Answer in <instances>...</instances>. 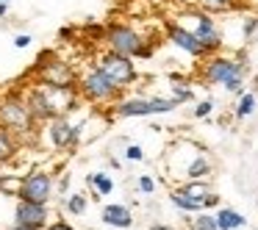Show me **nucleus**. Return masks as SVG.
Segmentation results:
<instances>
[{
	"instance_id": "1",
	"label": "nucleus",
	"mask_w": 258,
	"mask_h": 230,
	"mask_svg": "<svg viewBox=\"0 0 258 230\" xmlns=\"http://www.w3.org/2000/svg\"><path fill=\"white\" fill-rule=\"evenodd\" d=\"M250 72V64L244 58H233V56H222V53H214V56L203 58L200 67V81L206 86H222L228 95L239 97L244 89V78Z\"/></svg>"
},
{
	"instance_id": "2",
	"label": "nucleus",
	"mask_w": 258,
	"mask_h": 230,
	"mask_svg": "<svg viewBox=\"0 0 258 230\" xmlns=\"http://www.w3.org/2000/svg\"><path fill=\"white\" fill-rule=\"evenodd\" d=\"M167 169L183 180H208L214 172V161L206 147L195 141H175L167 150Z\"/></svg>"
},
{
	"instance_id": "3",
	"label": "nucleus",
	"mask_w": 258,
	"mask_h": 230,
	"mask_svg": "<svg viewBox=\"0 0 258 230\" xmlns=\"http://www.w3.org/2000/svg\"><path fill=\"white\" fill-rule=\"evenodd\" d=\"M103 39H106L108 50L122 53L128 58H153V53H156V39L145 36L128 23H108L103 31Z\"/></svg>"
},
{
	"instance_id": "4",
	"label": "nucleus",
	"mask_w": 258,
	"mask_h": 230,
	"mask_svg": "<svg viewBox=\"0 0 258 230\" xmlns=\"http://www.w3.org/2000/svg\"><path fill=\"white\" fill-rule=\"evenodd\" d=\"M0 125L9 128L20 141H28L36 136V119L31 114L28 103H25V95H17V92H9V95L0 97Z\"/></svg>"
},
{
	"instance_id": "5",
	"label": "nucleus",
	"mask_w": 258,
	"mask_h": 230,
	"mask_svg": "<svg viewBox=\"0 0 258 230\" xmlns=\"http://www.w3.org/2000/svg\"><path fill=\"white\" fill-rule=\"evenodd\" d=\"M78 92L86 103H95V106H114V103L122 97V89H119L97 64H92V67L78 78Z\"/></svg>"
},
{
	"instance_id": "6",
	"label": "nucleus",
	"mask_w": 258,
	"mask_h": 230,
	"mask_svg": "<svg viewBox=\"0 0 258 230\" xmlns=\"http://www.w3.org/2000/svg\"><path fill=\"white\" fill-rule=\"evenodd\" d=\"M180 103L175 97H119L114 103V117L134 119V117H158V114H172Z\"/></svg>"
},
{
	"instance_id": "7",
	"label": "nucleus",
	"mask_w": 258,
	"mask_h": 230,
	"mask_svg": "<svg viewBox=\"0 0 258 230\" xmlns=\"http://www.w3.org/2000/svg\"><path fill=\"white\" fill-rule=\"evenodd\" d=\"M95 64H97V67H100L103 72H106L122 92L131 89V86L139 81V69H136L134 58L122 56V53H114V50H108V47L95 58Z\"/></svg>"
},
{
	"instance_id": "8",
	"label": "nucleus",
	"mask_w": 258,
	"mask_h": 230,
	"mask_svg": "<svg viewBox=\"0 0 258 230\" xmlns=\"http://www.w3.org/2000/svg\"><path fill=\"white\" fill-rule=\"evenodd\" d=\"M36 75H39V84L61 86V89H73V86H78V78H81V75L73 69L70 61L45 56V53H42L39 61H36Z\"/></svg>"
},
{
	"instance_id": "9",
	"label": "nucleus",
	"mask_w": 258,
	"mask_h": 230,
	"mask_svg": "<svg viewBox=\"0 0 258 230\" xmlns=\"http://www.w3.org/2000/svg\"><path fill=\"white\" fill-rule=\"evenodd\" d=\"M53 194H56V183H53V175L45 172V169L28 172L23 180H17V191H14L17 200H31V202H50Z\"/></svg>"
},
{
	"instance_id": "10",
	"label": "nucleus",
	"mask_w": 258,
	"mask_h": 230,
	"mask_svg": "<svg viewBox=\"0 0 258 230\" xmlns=\"http://www.w3.org/2000/svg\"><path fill=\"white\" fill-rule=\"evenodd\" d=\"M164 34H167L169 45H175L180 53H186V56L191 58H208L211 56V50L206 47V42L200 39V36L195 34L191 28H186V25H178V23H167L164 25Z\"/></svg>"
},
{
	"instance_id": "11",
	"label": "nucleus",
	"mask_w": 258,
	"mask_h": 230,
	"mask_svg": "<svg viewBox=\"0 0 258 230\" xmlns=\"http://www.w3.org/2000/svg\"><path fill=\"white\" fill-rule=\"evenodd\" d=\"M47 125V139L56 150H73L78 147L81 141V133H84V122H70V117H53Z\"/></svg>"
},
{
	"instance_id": "12",
	"label": "nucleus",
	"mask_w": 258,
	"mask_h": 230,
	"mask_svg": "<svg viewBox=\"0 0 258 230\" xmlns=\"http://www.w3.org/2000/svg\"><path fill=\"white\" fill-rule=\"evenodd\" d=\"M191 17H195V28H191V31H195V34L206 42V47L211 50V56L222 50L225 39H222V31H219L217 20L211 17V12H195Z\"/></svg>"
},
{
	"instance_id": "13",
	"label": "nucleus",
	"mask_w": 258,
	"mask_h": 230,
	"mask_svg": "<svg viewBox=\"0 0 258 230\" xmlns=\"http://www.w3.org/2000/svg\"><path fill=\"white\" fill-rule=\"evenodd\" d=\"M14 222L17 224H31V227L45 230L50 224V208L47 202H31V200H20L14 208Z\"/></svg>"
},
{
	"instance_id": "14",
	"label": "nucleus",
	"mask_w": 258,
	"mask_h": 230,
	"mask_svg": "<svg viewBox=\"0 0 258 230\" xmlns=\"http://www.w3.org/2000/svg\"><path fill=\"white\" fill-rule=\"evenodd\" d=\"M25 103H28L31 114H34V119H36L39 125H42V122H50L53 117H58L56 108H53V103H50V97H47L45 84L31 86V89L25 92Z\"/></svg>"
},
{
	"instance_id": "15",
	"label": "nucleus",
	"mask_w": 258,
	"mask_h": 230,
	"mask_svg": "<svg viewBox=\"0 0 258 230\" xmlns=\"http://www.w3.org/2000/svg\"><path fill=\"white\" fill-rule=\"evenodd\" d=\"M100 219H103V224H108V227H117V230L134 227V211H131L125 202H108V205H103Z\"/></svg>"
},
{
	"instance_id": "16",
	"label": "nucleus",
	"mask_w": 258,
	"mask_h": 230,
	"mask_svg": "<svg viewBox=\"0 0 258 230\" xmlns=\"http://www.w3.org/2000/svg\"><path fill=\"white\" fill-rule=\"evenodd\" d=\"M214 213H217L219 230H241V227H247V216L239 213L236 208H230V205H219Z\"/></svg>"
},
{
	"instance_id": "17",
	"label": "nucleus",
	"mask_w": 258,
	"mask_h": 230,
	"mask_svg": "<svg viewBox=\"0 0 258 230\" xmlns=\"http://www.w3.org/2000/svg\"><path fill=\"white\" fill-rule=\"evenodd\" d=\"M17 152H20V139L9 128H3V125H0V167H3V164H9V161H14V158H17Z\"/></svg>"
},
{
	"instance_id": "18",
	"label": "nucleus",
	"mask_w": 258,
	"mask_h": 230,
	"mask_svg": "<svg viewBox=\"0 0 258 230\" xmlns=\"http://www.w3.org/2000/svg\"><path fill=\"white\" fill-rule=\"evenodd\" d=\"M175 189L180 191V194H186V197H191V200H206L208 194H211V183L208 180H183V183H178Z\"/></svg>"
},
{
	"instance_id": "19",
	"label": "nucleus",
	"mask_w": 258,
	"mask_h": 230,
	"mask_svg": "<svg viewBox=\"0 0 258 230\" xmlns=\"http://www.w3.org/2000/svg\"><path fill=\"white\" fill-rule=\"evenodd\" d=\"M169 202H172V208H178L180 213H200V211H206V205H203L200 200H191V197L180 194L178 189L169 191Z\"/></svg>"
},
{
	"instance_id": "20",
	"label": "nucleus",
	"mask_w": 258,
	"mask_h": 230,
	"mask_svg": "<svg viewBox=\"0 0 258 230\" xmlns=\"http://www.w3.org/2000/svg\"><path fill=\"white\" fill-rule=\"evenodd\" d=\"M255 108H258L255 92H241L239 100H236V106H233V117L236 119H247V117H252V114H255Z\"/></svg>"
},
{
	"instance_id": "21",
	"label": "nucleus",
	"mask_w": 258,
	"mask_h": 230,
	"mask_svg": "<svg viewBox=\"0 0 258 230\" xmlns=\"http://www.w3.org/2000/svg\"><path fill=\"white\" fill-rule=\"evenodd\" d=\"M241 0H197V6L203 9V12H211V14H219V12H236L239 9Z\"/></svg>"
},
{
	"instance_id": "22",
	"label": "nucleus",
	"mask_w": 258,
	"mask_h": 230,
	"mask_svg": "<svg viewBox=\"0 0 258 230\" xmlns=\"http://www.w3.org/2000/svg\"><path fill=\"white\" fill-rule=\"evenodd\" d=\"M86 183H89V186H95V191H97V194H103V197H106V194H111V191H114V180L108 178L106 172L86 175Z\"/></svg>"
},
{
	"instance_id": "23",
	"label": "nucleus",
	"mask_w": 258,
	"mask_h": 230,
	"mask_svg": "<svg viewBox=\"0 0 258 230\" xmlns=\"http://www.w3.org/2000/svg\"><path fill=\"white\" fill-rule=\"evenodd\" d=\"M64 208H67L70 216H84L86 208H89V200H86V194H70Z\"/></svg>"
},
{
	"instance_id": "24",
	"label": "nucleus",
	"mask_w": 258,
	"mask_h": 230,
	"mask_svg": "<svg viewBox=\"0 0 258 230\" xmlns=\"http://www.w3.org/2000/svg\"><path fill=\"white\" fill-rule=\"evenodd\" d=\"M191 230H219V224H217V213L200 211L195 219H191Z\"/></svg>"
},
{
	"instance_id": "25",
	"label": "nucleus",
	"mask_w": 258,
	"mask_h": 230,
	"mask_svg": "<svg viewBox=\"0 0 258 230\" xmlns=\"http://www.w3.org/2000/svg\"><path fill=\"white\" fill-rule=\"evenodd\" d=\"M169 97H175V100L183 106V103H191V100H195V89H191L186 81H175V84H172V95H169Z\"/></svg>"
},
{
	"instance_id": "26",
	"label": "nucleus",
	"mask_w": 258,
	"mask_h": 230,
	"mask_svg": "<svg viewBox=\"0 0 258 230\" xmlns=\"http://www.w3.org/2000/svg\"><path fill=\"white\" fill-rule=\"evenodd\" d=\"M214 106H217V103H214L211 97H206V100H200L195 108H191V114H195L197 119H208L214 114Z\"/></svg>"
},
{
	"instance_id": "27",
	"label": "nucleus",
	"mask_w": 258,
	"mask_h": 230,
	"mask_svg": "<svg viewBox=\"0 0 258 230\" xmlns=\"http://www.w3.org/2000/svg\"><path fill=\"white\" fill-rule=\"evenodd\" d=\"M156 178L153 175H139V180H136V189L142 191V194H156Z\"/></svg>"
},
{
	"instance_id": "28",
	"label": "nucleus",
	"mask_w": 258,
	"mask_h": 230,
	"mask_svg": "<svg viewBox=\"0 0 258 230\" xmlns=\"http://www.w3.org/2000/svg\"><path fill=\"white\" fill-rule=\"evenodd\" d=\"M255 31H258V17H255V14L244 17V23H241V39H252Z\"/></svg>"
},
{
	"instance_id": "29",
	"label": "nucleus",
	"mask_w": 258,
	"mask_h": 230,
	"mask_svg": "<svg viewBox=\"0 0 258 230\" xmlns=\"http://www.w3.org/2000/svg\"><path fill=\"white\" fill-rule=\"evenodd\" d=\"M125 158H128V161H145V150H142V144H134V141H131V144L125 147Z\"/></svg>"
},
{
	"instance_id": "30",
	"label": "nucleus",
	"mask_w": 258,
	"mask_h": 230,
	"mask_svg": "<svg viewBox=\"0 0 258 230\" xmlns=\"http://www.w3.org/2000/svg\"><path fill=\"white\" fill-rule=\"evenodd\" d=\"M203 205H206V211H217V208L222 205V200H219L217 191H211V194H208L206 200H203Z\"/></svg>"
},
{
	"instance_id": "31",
	"label": "nucleus",
	"mask_w": 258,
	"mask_h": 230,
	"mask_svg": "<svg viewBox=\"0 0 258 230\" xmlns=\"http://www.w3.org/2000/svg\"><path fill=\"white\" fill-rule=\"evenodd\" d=\"M45 230H75V227L67 222V219H56V222H50Z\"/></svg>"
},
{
	"instance_id": "32",
	"label": "nucleus",
	"mask_w": 258,
	"mask_h": 230,
	"mask_svg": "<svg viewBox=\"0 0 258 230\" xmlns=\"http://www.w3.org/2000/svg\"><path fill=\"white\" fill-rule=\"evenodd\" d=\"M28 45H31V36L28 34H17V36H14V47L23 50V47H28Z\"/></svg>"
},
{
	"instance_id": "33",
	"label": "nucleus",
	"mask_w": 258,
	"mask_h": 230,
	"mask_svg": "<svg viewBox=\"0 0 258 230\" xmlns=\"http://www.w3.org/2000/svg\"><path fill=\"white\" fill-rule=\"evenodd\" d=\"M67 191H70V172H64L58 178V194H67Z\"/></svg>"
},
{
	"instance_id": "34",
	"label": "nucleus",
	"mask_w": 258,
	"mask_h": 230,
	"mask_svg": "<svg viewBox=\"0 0 258 230\" xmlns=\"http://www.w3.org/2000/svg\"><path fill=\"white\" fill-rule=\"evenodd\" d=\"M9 230H39V227H31V224H17V222H14Z\"/></svg>"
},
{
	"instance_id": "35",
	"label": "nucleus",
	"mask_w": 258,
	"mask_h": 230,
	"mask_svg": "<svg viewBox=\"0 0 258 230\" xmlns=\"http://www.w3.org/2000/svg\"><path fill=\"white\" fill-rule=\"evenodd\" d=\"M6 12H9V3H0V20L6 17Z\"/></svg>"
},
{
	"instance_id": "36",
	"label": "nucleus",
	"mask_w": 258,
	"mask_h": 230,
	"mask_svg": "<svg viewBox=\"0 0 258 230\" xmlns=\"http://www.w3.org/2000/svg\"><path fill=\"white\" fill-rule=\"evenodd\" d=\"M150 230H169L167 224H150Z\"/></svg>"
},
{
	"instance_id": "37",
	"label": "nucleus",
	"mask_w": 258,
	"mask_h": 230,
	"mask_svg": "<svg viewBox=\"0 0 258 230\" xmlns=\"http://www.w3.org/2000/svg\"><path fill=\"white\" fill-rule=\"evenodd\" d=\"M0 3H12V0H0Z\"/></svg>"
}]
</instances>
